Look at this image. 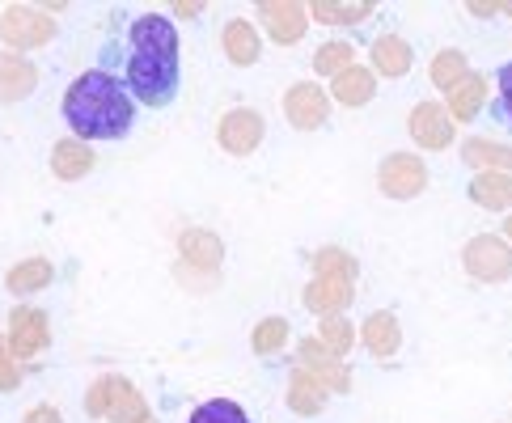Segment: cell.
Returning a JSON list of instances; mask_svg holds the SVG:
<instances>
[{
	"label": "cell",
	"instance_id": "6da1fadb",
	"mask_svg": "<svg viewBox=\"0 0 512 423\" xmlns=\"http://www.w3.org/2000/svg\"><path fill=\"white\" fill-rule=\"evenodd\" d=\"M123 81L132 89L136 106H170L178 98L182 68H178V30L166 13H140L127 30V64Z\"/></svg>",
	"mask_w": 512,
	"mask_h": 423
},
{
	"label": "cell",
	"instance_id": "7a4b0ae2",
	"mask_svg": "<svg viewBox=\"0 0 512 423\" xmlns=\"http://www.w3.org/2000/svg\"><path fill=\"white\" fill-rule=\"evenodd\" d=\"M64 123L77 132V140H123L136 123V98L123 77L89 68L68 85Z\"/></svg>",
	"mask_w": 512,
	"mask_h": 423
},
{
	"label": "cell",
	"instance_id": "3957f363",
	"mask_svg": "<svg viewBox=\"0 0 512 423\" xmlns=\"http://www.w3.org/2000/svg\"><path fill=\"white\" fill-rule=\"evenodd\" d=\"M0 39L17 51H30V47H43L56 39V22H51L47 9H34V5H9L0 13Z\"/></svg>",
	"mask_w": 512,
	"mask_h": 423
},
{
	"label": "cell",
	"instance_id": "277c9868",
	"mask_svg": "<svg viewBox=\"0 0 512 423\" xmlns=\"http://www.w3.org/2000/svg\"><path fill=\"white\" fill-rule=\"evenodd\" d=\"M462 263H466V271L474 275V280H483V284H504L508 275H512V250H508L504 237L479 233V237H470V242H466Z\"/></svg>",
	"mask_w": 512,
	"mask_h": 423
},
{
	"label": "cell",
	"instance_id": "5b68a950",
	"mask_svg": "<svg viewBox=\"0 0 512 423\" xmlns=\"http://www.w3.org/2000/svg\"><path fill=\"white\" fill-rule=\"evenodd\" d=\"M377 187H381V195H390V199H415V195H424V187H428V165L419 161L415 153H390L386 161L377 165Z\"/></svg>",
	"mask_w": 512,
	"mask_h": 423
},
{
	"label": "cell",
	"instance_id": "8992f818",
	"mask_svg": "<svg viewBox=\"0 0 512 423\" xmlns=\"http://www.w3.org/2000/svg\"><path fill=\"white\" fill-rule=\"evenodd\" d=\"M284 119L297 127V132H318V127L331 119V98L326 89L314 81H301L284 94Z\"/></svg>",
	"mask_w": 512,
	"mask_h": 423
},
{
	"label": "cell",
	"instance_id": "52a82bcc",
	"mask_svg": "<svg viewBox=\"0 0 512 423\" xmlns=\"http://www.w3.org/2000/svg\"><path fill=\"white\" fill-rule=\"evenodd\" d=\"M263 132H267V123H263L259 110L237 106V110H229V115L221 119V127H216V140H221L225 153L246 157V153H254L263 144Z\"/></svg>",
	"mask_w": 512,
	"mask_h": 423
},
{
	"label": "cell",
	"instance_id": "ba28073f",
	"mask_svg": "<svg viewBox=\"0 0 512 423\" xmlns=\"http://www.w3.org/2000/svg\"><path fill=\"white\" fill-rule=\"evenodd\" d=\"M407 132L411 140L419 144V149H428V153H441L453 144V119H449V110L441 102H419L411 110V119H407Z\"/></svg>",
	"mask_w": 512,
	"mask_h": 423
},
{
	"label": "cell",
	"instance_id": "9c48e42d",
	"mask_svg": "<svg viewBox=\"0 0 512 423\" xmlns=\"http://www.w3.org/2000/svg\"><path fill=\"white\" fill-rule=\"evenodd\" d=\"M51 343V330H47V314L43 309H13L9 318V352L13 360H30L34 352H43V347Z\"/></svg>",
	"mask_w": 512,
	"mask_h": 423
},
{
	"label": "cell",
	"instance_id": "30bf717a",
	"mask_svg": "<svg viewBox=\"0 0 512 423\" xmlns=\"http://www.w3.org/2000/svg\"><path fill=\"white\" fill-rule=\"evenodd\" d=\"M259 22L271 30V39H276V43H297V39H305L309 9L297 5V0H263V5H259Z\"/></svg>",
	"mask_w": 512,
	"mask_h": 423
},
{
	"label": "cell",
	"instance_id": "8fae6325",
	"mask_svg": "<svg viewBox=\"0 0 512 423\" xmlns=\"http://www.w3.org/2000/svg\"><path fill=\"white\" fill-rule=\"evenodd\" d=\"M39 85V68H34L22 51H0V102H22Z\"/></svg>",
	"mask_w": 512,
	"mask_h": 423
},
{
	"label": "cell",
	"instance_id": "7c38bea8",
	"mask_svg": "<svg viewBox=\"0 0 512 423\" xmlns=\"http://www.w3.org/2000/svg\"><path fill=\"white\" fill-rule=\"evenodd\" d=\"M352 280H335V275H314L305 288V305L322 318H339L347 305H352Z\"/></svg>",
	"mask_w": 512,
	"mask_h": 423
},
{
	"label": "cell",
	"instance_id": "4fadbf2b",
	"mask_svg": "<svg viewBox=\"0 0 512 423\" xmlns=\"http://www.w3.org/2000/svg\"><path fill=\"white\" fill-rule=\"evenodd\" d=\"M297 356H301V369L314 373V377L326 385V390L343 394L347 385H352V377H347V369H343V364H339L331 352H326V347H322L318 339H305V343L297 347Z\"/></svg>",
	"mask_w": 512,
	"mask_h": 423
},
{
	"label": "cell",
	"instance_id": "5bb4252c",
	"mask_svg": "<svg viewBox=\"0 0 512 423\" xmlns=\"http://www.w3.org/2000/svg\"><path fill=\"white\" fill-rule=\"evenodd\" d=\"M178 250L191 267H204V271H216L225 263V242L212 229H187L178 237Z\"/></svg>",
	"mask_w": 512,
	"mask_h": 423
},
{
	"label": "cell",
	"instance_id": "9a60e30c",
	"mask_svg": "<svg viewBox=\"0 0 512 423\" xmlns=\"http://www.w3.org/2000/svg\"><path fill=\"white\" fill-rule=\"evenodd\" d=\"M373 94H377V72L364 64H352L331 81V98L339 106H364V102H373Z\"/></svg>",
	"mask_w": 512,
	"mask_h": 423
},
{
	"label": "cell",
	"instance_id": "2e32d148",
	"mask_svg": "<svg viewBox=\"0 0 512 423\" xmlns=\"http://www.w3.org/2000/svg\"><path fill=\"white\" fill-rule=\"evenodd\" d=\"M445 110H449L453 123L479 119L483 110H487V77H483V72H470V77L449 94V106H445Z\"/></svg>",
	"mask_w": 512,
	"mask_h": 423
},
{
	"label": "cell",
	"instance_id": "e0dca14e",
	"mask_svg": "<svg viewBox=\"0 0 512 423\" xmlns=\"http://www.w3.org/2000/svg\"><path fill=\"white\" fill-rule=\"evenodd\" d=\"M411 60H415L411 43L398 39V34H381V39L373 43V51H369V64H373V72H381V77H407Z\"/></svg>",
	"mask_w": 512,
	"mask_h": 423
},
{
	"label": "cell",
	"instance_id": "ac0fdd59",
	"mask_svg": "<svg viewBox=\"0 0 512 423\" xmlns=\"http://www.w3.org/2000/svg\"><path fill=\"white\" fill-rule=\"evenodd\" d=\"M462 161L474 165L479 174H487V170L512 174V149H508V144L487 140V136H470V140H462Z\"/></svg>",
	"mask_w": 512,
	"mask_h": 423
},
{
	"label": "cell",
	"instance_id": "d6986e66",
	"mask_svg": "<svg viewBox=\"0 0 512 423\" xmlns=\"http://www.w3.org/2000/svg\"><path fill=\"white\" fill-rule=\"evenodd\" d=\"M51 170H56V178L72 182V178H85L89 170H94V149H89L85 140H60L56 149H51Z\"/></svg>",
	"mask_w": 512,
	"mask_h": 423
},
{
	"label": "cell",
	"instance_id": "ffe728a7",
	"mask_svg": "<svg viewBox=\"0 0 512 423\" xmlns=\"http://www.w3.org/2000/svg\"><path fill=\"white\" fill-rule=\"evenodd\" d=\"M470 199L487 212H504L512 208V174H500V170H487V174H474L470 182Z\"/></svg>",
	"mask_w": 512,
	"mask_h": 423
},
{
	"label": "cell",
	"instance_id": "44dd1931",
	"mask_svg": "<svg viewBox=\"0 0 512 423\" xmlns=\"http://www.w3.org/2000/svg\"><path fill=\"white\" fill-rule=\"evenodd\" d=\"M326 385L309 373V369H301L297 364V373H292V381H288V407L297 411V415H318L322 407H326Z\"/></svg>",
	"mask_w": 512,
	"mask_h": 423
},
{
	"label": "cell",
	"instance_id": "7402d4cb",
	"mask_svg": "<svg viewBox=\"0 0 512 423\" xmlns=\"http://www.w3.org/2000/svg\"><path fill=\"white\" fill-rule=\"evenodd\" d=\"M360 339H364V347H369L377 360H390L398 352V343H402L398 318L394 314H369V318H364V326H360Z\"/></svg>",
	"mask_w": 512,
	"mask_h": 423
},
{
	"label": "cell",
	"instance_id": "603a6c76",
	"mask_svg": "<svg viewBox=\"0 0 512 423\" xmlns=\"http://www.w3.org/2000/svg\"><path fill=\"white\" fill-rule=\"evenodd\" d=\"M221 43H225V55L237 64V68H250V64H259V55H263V43H259V30H254L250 22H229L225 34H221Z\"/></svg>",
	"mask_w": 512,
	"mask_h": 423
},
{
	"label": "cell",
	"instance_id": "cb8c5ba5",
	"mask_svg": "<svg viewBox=\"0 0 512 423\" xmlns=\"http://www.w3.org/2000/svg\"><path fill=\"white\" fill-rule=\"evenodd\" d=\"M51 280H56V263H47V259H26V263H17V267L5 275V288L13 292V297H30V292H43Z\"/></svg>",
	"mask_w": 512,
	"mask_h": 423
},
{
	"label": "cell",
	"instance_id": "d4e9b609",
	"mask_svg": "<svg viewBox=\"0 0 512 423\" xmlns=\"http://www.w3.org/2000/svg\"><path fill=\"white\" fill-rule=\"evenodd\" d=\"M106 419L111 423H149V402H144L123 377H115L111 402H106Z\"/></svg>",
	"mask_w": 512,
	"mask_h": 423
},
{
	"label": "cell",
	"instance_id": "484cf974",
	"mask_svg": "<svg viewBox=\"0 0 512 423\" xmlns=\"http://www.w3.org/2000/svg\"><path fill=\"white\" fill-rule=\"evenodd\" d=\"M470 77V60L457 47H445V51H436V60H432V85L441 89V94H453L457 85H462Z\"/></svg>",
	"mask_w": 512,
	"mask_h": 423
},
{
	"label": "cell",
	"instance_id": "4316f807",
	"mask_svg": "<svg viewBox=\"0 0 512 423\" xmlns=\"http://www.w3.org/2000/svg\"><path fill=\"white\" fill-rule=\"evenodd\" d=\"M314 271L318 275H335V280H352L356 284V275H360V263L352 259L347 250H339V246H326V250H314Z\"/></svg>",
	"mask_w": 512,
	"mask_h": 423
},
{
	"label": "cell",
	"instance_id": "83f0119b",
	"mask_svg": "<svg viewBox=\"0 0 512 423\" xmlns=\"http://www.w3.org/2000/svg\"><path fill=\"white\" fill-rule=\"evenodd\" d=\"M187 423H250V415L237 407L233 398H208V402H199V407L191 411Z\"/></svg>",
	"mask_w": 512,
	"mask_h": 423
},
{
	"label": "cell",
	"instance_id": "f1b7e54d",
	"mask_svg": "<svg viewBox=\"0 0 512 423\" xmlns=\"http://www.w3.org/2000/svg\"><path fill=\"white\" fill-rule=\"evenodd\" d=\"M369 13H373V5H331V0H322V5H309V17H318V22H331V26H360Z\"/></svg>",
	"mask_w": 512,
	"mask_h": 423
},
{
	"label": "cell",
	"instance_id": "f546056e",
	"mask_svg": "<svg viewBox=\"0 0 512 423\" xmlns=\"http://www.w3.org/2000/svg\"><path fill=\"white\" fill-rule=\"evenodd\" d=\"M356 64V55H352V47L347 43H322L318 51H314V68L322 72V77H339V72H347Z\"/></svg>",
	"mask_w": 512,
	"mask_h": 423
},
{
	"label": "cell",
	"instance_id": "4dcf8cb0",
	"mask_svg": "<svg viewBox=\"0 0 512 423\" xmlns=\"http://www.w3.org/2000/svg\"><path fill=\"white\" fill-rule=\"evenodd\" d=\"M487 110L500 127H512V60L496 72V98L487 102Z\"/></svg>",
	"mask_w": 512,
	"mask_h": 423
},
{
	"label": "cell",
	"instance_id": "1f68e13d",
	"mask_svg": "<svg viewBox=\"0 0 512 423\" xmlns=\"http://www.w3.org/2000/svg\"><path fill=\"white\" fill-rule=\"evenodd\" d=\"M254 352L259 356H271V352H280V347L288 343V322L284 318H267V322H259L254 326Z\"/></svg>",
	"mask_w": 512,
	"mask_h": 423
},
{
	"label": "cell",
	"instance_id": "d6a6232c",
	"mask_svg": "<svg viewBox=\"0 0 512 423\" xmlns=\"http://www.w3.org/2000/svg\"><path fill=\"white\" fill-rule=\"evenodd\" d=\"M352 335H356V330L352 326H347L343 318H322V330H318V343L326 347V352H331V356H343L347 352V347H352Z\"/></svg>",
	"mask_w": 512,
	"mask_h": 423
},
{
	"label": "cell",
	"instance_id": "836d02e7",
	"mask_svg": "<svg viewBox=\"0 0 512 423\" xmlns=\"http://www.w3.org/2000/svg\"><path fill=\"white\" fill-rule=\"evenodd\" d=\"M111 385H115V377H102V381H94V390H89V398H85V411L89 415H106V402H111Z\"/></svg>",
	"mask_w": 512,
	"mask_h": 423
},
{
	"label": "cell",
	"instance_id": "e575fe53",
	"mask_svg": "<svg viewBox=\"0 0 512 423\" xmlns=\"http://www.w3.org/2000/svg\"><path fill=\"white\" fill-rule=\"evenodd\" d=\"M17 385H22V373H17V369H13V360L0 352V390L9 394V390H17Z\"/></svg>",
	"mask_w": 512,
	"mask_h": 423
},
{
	"label": "cell",
	"instance_id": "d590c367",
	"mask_svg": "<svg viewBox=\"0 0 512 423\" xmlns=\"http://www.w3.org/2000/svg\"><path fill=\"white\" fill-rule=\"evenodd\" d=\"M22 423H64V419H60V411H56V407H34Z\"/></svg>",
	"mask_w": 512,
	"mask_h": 423
},
{
	"label": "cell",
	"instance_id": "8d00e7d4",
	"mask_svg": "<svg viewBox=\"0 0 512 423\" xmlns=\"http://www.w3.org/2000/svg\"><path fill=\"white\" fill-rule=\"evenodd\" d=\"M178 17H195V13H204V5H174Z\"/></svg>",
	"mask_w": 512,
	"mask_h": 423
},
{
	"label": "cell",
	"instance_id": "74e56055",
	"mask_svg": "<svg viewBox=\"0 0 512 423\" xmlns=\"http://www.w3.org/2000/svg\"><path fill=\"white\" fill-rule=\"evenodd\" d=\"M504 237H508V242H512V216L504 220Z\"/></svg>",
	"mask_w": 512,
	"mask_h": 423
},
{
	"label": "cell",
	"instance_id": "f35d334b",
	"mask_svg": "<svg viewBox=\"0 0 512 423\" xmlns=\"http://www.w3.org/2000/svg\"><path fill=\"white\" fill-rule=\"evenodd\" d=\"M149 423H153V419H149Z\"/></svg>",
	"mask_w": 512,
	"mask_h": 423
}]
</instances>
